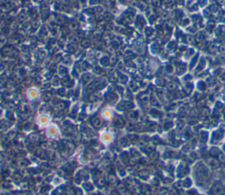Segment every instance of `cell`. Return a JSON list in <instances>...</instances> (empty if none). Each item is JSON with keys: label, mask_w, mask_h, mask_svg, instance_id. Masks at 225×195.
Listing matches in <instances>:
<instances>
[{"label": "cell", "mask_w": 225, "mask_h": 195, "mask_svg": "<svg viewBox=\"0 0 225 195\" xmlns=\"http://www.w3.org/2000/svg\"><path fill=\"white\" fill-rule=\"evenodd\" d=\"M113 139H114V134L111 131L104 130L100 134V140L104 146L111 145L113 142Z\"/></svg>", "instance_id": "1"}, {"label": "cell", "mask_w": 225, "mask_h": 195, "mask_svg": "<svg viewBox=\"0 0 225 195\" xmlns=\"http://www.w3.org/2000/svg\"><path fill=\"white\" fill-rule=\"evenodd\" d=\"M36 123L41 128H47L51 124V117L49 114H41L36 119Z\"/></svg>", "instance_id": "2"}, {"label": "cell", "mask_w": 225, "mask_h": 195, "mask_svg": "<svg viewBox=\"0 0 225 195\" xmlns=\"http://www.w3.org/2000/svg\"><path fill=\"white\" fill-rule=\"evenodd\" d=\"M60 129L55 124H50L46 128V135L50 139H56L60 136Z\"/></svg>", "instance_id": "3"}, {"label": "cell", "mask_w": 225, "mask_h": 195, "mask_svg": "<svg viewBox=\"0 0 225 195\" xmlns=\"http://www.w3.org/2000/svg\"><path fill=\"white\" fill-rule=\"evenodd\" d=\"M40 95H41L40 90L35 87H30L27 91V97L29 101H35V100L39 99Z\"/></svg>", "instance_id": "4"}, {"label": "cell", "mask_w": 225, "mask_h": 195, "mask_svg": "<svg viewBox=\"0 0 225 195\" xmlns=\"http://www.w3.org/2000/svg\"><path fill=\"white\" fill-rule=\"evenodd\" d=\"M101 117L107 120V121H110L112 120L113 118V111L111 108H105L103 109V110L101 111Z\"/></svg>", "instance_id": "5"}]
</instances>
